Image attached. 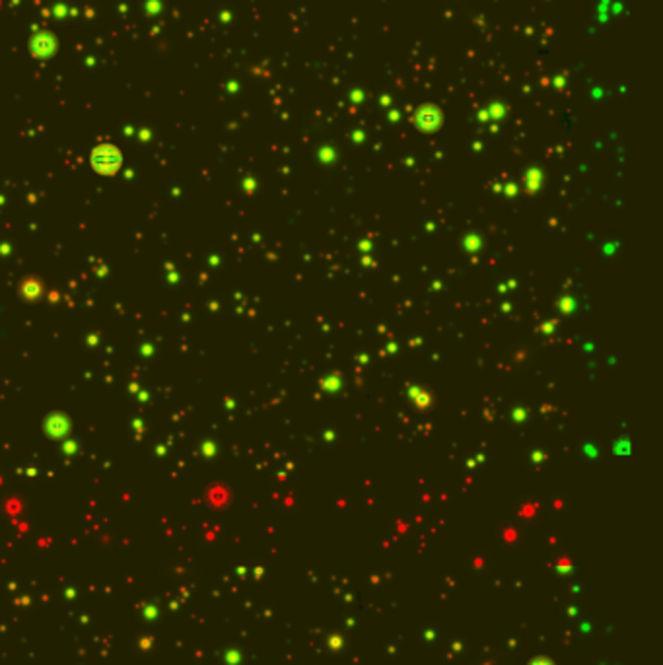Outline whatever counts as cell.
<instances>
[{
	"mask_svg": "<svg viewBox=\"0 0 663 665\" xmlns=\"http://www.w3.org/2000/svg\"><path fill=\"white\" fill-rule=\"evenodd\" d=\"M92 160H94V168H97L99 171H113L121 164V156L111 146H102L94 152Z\"/></svg>",
	"mask_w": 663,
	"mask_h": 665,
	"instance_id": "6da1fadb",
	"label": "cell"
}]
</instances>
